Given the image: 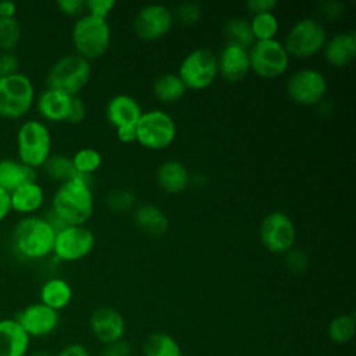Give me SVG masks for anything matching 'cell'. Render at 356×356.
I'll return each instance as SVG.
<instances>
[{"label": "cell", "instance_id": "d4e9b609", "mask_svg": "<svg viewBox=\"0 0 356 356\" xmlns=\"http://www.w3.org/2000/svg\"><path fill=\"white\" fill-rule=\"evenodd\" d=\"M134 222L145 234L150 236H161L168 229V218L154 204H143L135 209Z\"/></svg>", "mask_w": 356, "mask_h": 356}, {"label": "cell", "instance_id": "8992f818", "mask_svg": "<svg viewBox=\"0 0 356 356\" xmlns=\"http://www.w3.org/2000/svg\"><path fill=\"white\" fill-rule=\"evenodd\" d=\"M35 103V86L22 72L0 78V117L6 120L24 118Z\"/></svg>", "mask_w": 356, "mask_h": 356}, {"label": "cell", "instance_id": "52a82bcc", "mask_svg": "<svg viewBox=\"0 0 356 356\" xmlns=\"http://www.w3.org/2000/svg\"><path fill=\"white\" fill-rule=\"evenodd\" d=\"M136 142L149 150H163L171 146L177 138V124L164 110L143 111L135 125Z\"/></svg>", "mask_w": 356, "mask_h": 356}, {"label": "cell", "instance_id": "7bdbcfd3", "mask_svg": "<svg viewBox=\"0 0 356 356\" xmlns=\"http://www.w3.org/2000/svg\"><path fill=\"white\" fill-rule=\"evenodd\" d=\"M246 7L253 14H263V13H273V10L277 7L275 0H249L246 3Z\"/></svg>", "mask_w": 356, "mask_h": 356}, {"label": "cell", "instance_id": "bcb514c9", "mask_svg": "<svg viewBox=\"0 0 356 356\" xmlns=\"http://www.w3.org/2000/svg\"><path fill=\"white\" fill-rule=\"evenodd\" d=\"M115 134H117L118 140L122 142V143H132V142H136V131H135V127H122V128H118V129H115Z\"/></svg>", "mask_w": 356, "mask_h": 356}, {"label": "cell", "instance_id": "8d00e7d4", "mask_svg": "<svg viewBox=\"0 0 356 356\" xmlns=\"http://www.w3.org/2000/svg\"><path fill=\"white\" fill-rule=\"evenodd\" d=\"M115 4L117 3L114 0H88L85 1V10L92 17L107 19L108 14L114 10Z\"/></svg>", "mask_w": 356, "mask_h": 356}, {"label": "cell", "instance_id": "7a4b0ae2", "mask_svg": "<svg viewBox=\"0 0 356 356\" xmlns=\"http://www.w3.org/2000/svg\"><path fill=\"white\" fill-rule=\"evenodd\" d=\"M56 231L44 217L26 216L13 229V248L25 260H40L53 253Z\"/></svg>", "mask_w": 356, "mask_h": 356}, {"label": "cell", "instance_id": "9c48e42d", "mask_svg": "<svg viewBox=\"0 0 356 356\" xmlns=\"http://www.w3.org/2000/svg\"><path fill=\"white\" fill-rule=\"evenodd\" d=\"M177 75L181 78L186 90L209 88L218 75L217 54L204 47L189 51L181 61Z\"/></svg>", "mask_w": 356, "mask_h": 356}, {"label": "cell", "instance_id": "f1b7e54d", "mask_svg": "<svg viewBox=\"0 0 356 356\" xmlns=\"http://www.w3.org/2000/svg\"><path fill=\"white\" fill-rule=\"evenodd\" d=\"M145 356H182L179 343L165 332L152 334L143 345Z\"/></svg>", "mask_w": 356, "mask_h": 356}, {"label": "cell", "instance_id": "484cf974", "mask_svg": "<svg viewBox=\"0 0 356 356\" xmlns=\"http://www.w3.org/2000/svg\"><path fill=\"white\" fill-rule=\"evenodd\" d=\"M39 298L40 303L56 312H60L71 303L72 288L65 280L54 277L44 281V284L40 286Z\"/></svg>", "mask_w": 356, "mask_h": 356}, {"label": "cell", "instance_id": "4dcf8cb0", "mask_svg": "<svg viewBox=\"0 0 356 356\" xmlns=\"http://www.w3.org/2000/svg\"><path fill=\"white\" fill-rule=\"evenodd\" d=\"M249 24L256 42L273 40L280 31V21L273 13L254 14Z\"/></svg>", "mask_w": 356, "mask_h": 356}, {"label": "cell", "instance_id": "e0dca14e", "mask_svg": "<svg viewBox=\"0 0 356 356\" xmlns=\"http://www.w3.org/2000/svg\"><path fill=\"white\" fill-rule=\"evenodd\" d=\"M218 74L228 82L242 81L250 71L249 51L235 44H225L217 56Z\"/></svg>", "mask_w": 356, "mask_h": 356}, {"label": "cell", "instance_id": "ba28073f", "mask_svg": "<svg viewBox=\"0 0 356 356\" xmlns=\"http://www.w3.org/2000/svg\"><path fill=\"white\" fill-rule=\"evenodd\" d=\"M325 42L327 31L324 25L314 18H303L291 26L282 44L289 57L310 58L323 51Z\"/></svg>", "mask_w": 356, "mask_h": 356}, {"label": "cell", "instance_id": "836d02e7", "mask_svg": "<svg viewBox=\"0 0 356 356\" xmlns=\"http://www.w3.org/2000/svg\"><path fill=\"white\" fill-rule=\"evenodd\" d=\"M356 332V324L355 318L352 316H338L331 320L328 325V335L331 341L337 343H346L349 342Z\"/></svg>", "mask_w": 356, "mask_h": 356}, {"label": "cell", "instance_id": "1f68e13d", "mask_svg": "<svg viewBox=\"0 0 356 356\" xmlns=\"http://www.w3.org/2000/svg\"><path fill=\"white\" fill-rule=\"evenodd\" d=\"M75 172L79 175H93L96 171L100 170L103 157L102 153L92 147H83L74 153L71 157Z\"/></svg>", "mask_w": 356, "mask_h": 356}, {"label": "cell", "instance_id": "603a6c76", "mask_svg": "<svg viewBox=\"0 0 356 356\" xmlns=\"http://www.w3.org/2000/svg\"><path fill=\"white\" fill-rule=\"evenodd\" d=\"M8 195L11 211L25 216H32L44 203V191L36 181L26 182Z\"/></svg>", "mask_w": 356, "mask_h": 356}, {"label": "cell", "instance_id": "d590c367", "mask_svg": "<svg viewBox=\"0 0 356 356\" xmlns=\"http://www.w3.org/2000/svg\"><path fill=\"white\" fill-rule=\"evenodd\" d=\"M172 15H174V19L177 18L178 22L182 25H193L202 18L203 8L199 3L186 1V3H181L175 8Z\"/></svg>", "mask_w": 356, "mask_h": 356}, {"label": "cell", "instance_id": "74e56055", "mask_svg": "<svg viewBox=\"0 0 356 356\" xmlns=\"http://www.w3.org/2000/svg\"><path fill=\"white\" fill-rule=\"evenodd\" d=\"M285 261L289 270L293 273H303L309 267V257L305 252L298 249H291L285 253Z\"/></svg>", "mask_w": 356, "mask_h": 356}, {"label": "cell", "instance_id": "cb8c5ba5", "mask_svg": "<svg viewBox=\"0 0 356 356\" xmlns=\"http://www.w3.org/2000/svg\"><path fill=\"white\" fill-rule=\"evenodd\" d=\"M32 181H36V170L25 165L19 160H0V188L7 193Z\"/></svg>", "mask_w": 356, "mask_h": 356}, {"label": "cell", "instance_id": "7dc6e473", "mask_svg": "<svg viewBox=\"0 0 356 356\" xmlns=\"http://www.w3.org/2000/svg\"><path fill=\"white\" fill-rule=\"evenodd\" d=\"M11 213L10 207V195L0 188V222L7 218V216Z\"/></svg>", "mask_w": 356, "mask_h": 356}, {"label": "cell", "instance_id": "30bf717a", "mask_svg": "<svg viewBox=\"0 0 356 356\" xmlns=\"http://www.w3.org/2000/svg\"><path fill=\"white\" fill-rule=\"evenodd\" d=\"M248 51L250 71H253L260 78H278L285 74L289 67L291 57L286 53L284 44L277 39L254 42V44Z\"/></svg>", "mask_w": 356, "mask_h": 356}, {"label": "cell", "instance_id": "4fadbf2b", "mask_svg": "<svg viewBox=\"0 0 356 356\" xmlns=\"http://www.w3.org/2000/svg\"><path fill=\"white\" fill-rule=\"evenodd\" d=\"M260 241L271 253L285 254L293 249L296 228L292 218L284 211L268 213L260 225Z\"/></svg>", "mask_w": 356, "mask_h": 356}, {"label": "cell", "instance_id": "5bb4252c", "mask_svg": "<svg viewBox=\"0 0 356 356\" xmlns=\"http://www.w3.org/2000/svg\"><path fill=\"white\" fill-rule=\"evenodd\" d=\"M172 11L163 4H147L139 8L132 26L135 35L146 42L164 38L172 28Z\"/></svg>", "mask_w": 356, "mask_h": 356}, {"label": "cell", "instance_id": "44dd1931", "mask_svg": "<svg viewBox=\"0 0 356 356\" xmlns=\"http://www.w3.org/2000/svg\"><path fill=\"white\" fill-rule=\"evenodd\" d=\"M159 186L170 195L182 193L191 184V174L186 165L178 160H167L161 163L156 172Z\"/></svg>", "mask_w": 356, "mask_h": 356}, {"label": "cell", "instance_id": "f6af8a7d", "mask_svg": "<svg viewBox=\"0 0 356 356\" xmlns=\"http://www.w3.org/2000/svg\"><path fill=\"white\" fill-rule=\"evenodd\" d=\"M57 356H90L88 349L81 343H71L60 350Z\"/></svg>", "mask_w": 356, "mask_h": 356}, {"label": "cell", "instance_id": "60d3db41", "mask_svg": "<svg viewBox=\"0 0 356 356\" xmlns=\"http://www.w3.org/2000/svg\"><path fill=\"white\" fill-rule=\"evenodd\" d=\"M57 8L68 15V17H82L85 11V1L83 0H58L56 3Z\"/></svg>", "mask_w": 356, "mask_h": 356}, {"label": "cell", "instance_id": "ffe728a7", "mask_svg": "<svg viewBox=\"0 0 356 356\" xmlns=\"http://www.w3.org/2000/svg\"><path fill=\"white\" fill-rule=\"evenodd\" d=\"M325 61L338 68L348 67L356 57V36L353 32H342L325 42L323 49Z\"/></svg>", "mask_w": 356, "mask_h": 356}, {"label": "cell", "instance_id": "b9f144b4", "mask_svg": "<svg viewBox=\"0 0 356 356\" xmlns=\"http://www.w3.org/2000/svg\"><path fill=\"white\" fill-rule=\"evenodd\" d=\"M131 355V348L128 342L120 339L117 342L106 345L100 356H129Z\"/></svg>", "mask_w": 356, "mask_h": 356}, {"label": "cell", "instance_id": "7402d4cb", "mask_svg": "<svg viewBox=\"0 0 356 356\" xmlns=\"http://www.w3.org/2000/svg\"><path fill=\"white\" fill-rule=\"evenodd\" d=\"M71 97L63 92L46 88L36 99V110L46 121L63 122L67 120Z\"/></svg>", "mask_w": 356, "mask_h": 356}, {"label": "cell", "instance_id": "8fae6325", "mask_svg": "<svg viewBox=\"0 0 356 356\" xmlns=\"http://www.w3.org/2000/svg\"><path fill=\"white\" fill-rule=\"evenodd\" d=\"M95 243V234L88 227L67 225L56 232L53 254L58 261H79L92 253Z\"/></svg>", "mask_w": 356, "mask_h": 356}, {"label": "cell", "instance_id": "83f0119b", "mask_svg": "<svg viewBox=\"0 0 356 356\" xmlns=\"http://www.w3.org/2000/svg\"><path fill=\"white\" fill-rule=\"evenodd\" d=\"M225 44H235L249 50L254 44V38L249 21L243 18H231L222 28Z\"/></svg>", "mask_w": 356, "mask_h": 356}, {"label": "cell", "instance_id": "f35d334b", "mask_svg": "<svg viewBox=\"0 0 356 356\" xmlns=\"http://www.w3.org/2000/svg\"><path fill=\"white\" fill-rule=\"evenodd\" d=\"M19 72V60L14 53L0 51V78L11 76Z\"/></svg>", "mask_w": 356, "mask_h": 356}, {"label": "cell", "instance_id": "6da1fadb", "mask_svg": "<svg viewBox=\"0 0 356 356\" xmlns=\"http://www.w3.org/2000/svg\"><path fill=\"white\" fill-rule=\"evenodd\" d=\"M92 182L93 175L76 174L72 179L58 185L50 210L65 225H85L92 217L95 209Z\"/></svg>", "mask_w": 356, "mask_h": 356}, {"label": "cell", "instance_id": "2e32d148", "mask_svg": "<svg viewBox=\"0 0 356 356\" xmlns=\"http://www.w3.org/2000/svg\"><path fill=\"white\" fill-rule=\"evenodd\" d=\"M93 335L103 343L108 345L122 339L125 332V320L120 312L113 307H97L89 320Z\"/></svg>", "mask_w": 356, "mask_h": 356}, {"label": "cell", "instance_id": "d6a6232c", "mask_svg": "<svg viewBox=\"0 0 356 356\" xmlns=\"http://www.w3.org/2000/svg\"><path fill=\"white\" fill-rule=\"evenodd\" d=\"M21 36L22 29L17 18H0V51L13 53Z\"/></svg>", "mask_w": 356, "mask_h": 356}, {"label": "cell", "instance_id": "4316f807", "mask_svg": "<svg viewBox=\"0 0 356 356\" xmlns=\"http://www.w3.org/2000/svg\"><path fill=\"white\" fill-rule=\"evenodd\" d=\"M152 92L157 100L170 104L181 100L186 93V88L177 74L165 72L153 81Z\"/></svg>", "mask_w": 356, "mask_h": 356}, {"label": "cell", "instance_id": "d6986e66", "mask_svg": "<svg viewBox=\"0 0 356 356\" xmlns=\"http://www.w3.org/2000/svg\"><path fill=\"white\" fill-rule=\"evenodd\" d=\"M31 338L13 318L0 320V356H26Z\"/></svg>", "mask_w": 356, "mask_h": 356}, {"label": "cell", "instance_id": "3957f363", "mask_svg": "<svg viewBox=\"0 0 356 356\" xmlns=\"http://www.w3.org/2000/svg\"><path fill=\"white\" fill-rule=\"evenodd\" d=\"M75 54L85 60H96L104 56L111 43V28L107 19L96 18L89 14L79 17L71 32Z\"/></svg>", "mask_w": 356, "mask_h": 356}, {"label": "cell", "instance_id": "e575fe53", "mask_svg": "<svg viewBox=\"0 0 356 356\" xmlns=\"http://www.w3.org/2000/svg\"><path fill=\"white\" fill-rule=\"evenodd\" d=\"M106 204L114 213H127L136 204V195L129 189H114L106 197Z\"/></svg>", "mask_w": 356, "mask_h": 356}, {"label": "cell", "instance_id": "f546056e", "mask_svg": "<svg viewBox=\"0 0 356 356\" xmlns=\"http://www.w3.org/2000/svg\"><path fill=\"white\" fill-rule=\"evenodd\" d=\"M42 168L51 181L58 184H64L76 175L71 157L65 154H50Z\"/></svg>", "mask_w": 356, "mask_h": 356}, {"label": "cell", "instance_id": "ee69618b", "mask_svg": "<svg viewBox=\"0 0 356 356\" xmlns=\"http://www.w3.org/2000/svg\"><path fill=\"white\" fill-rule=\"evenodd\" d=\"M321 8H323V14L325 18L335 19L342 14L343 6L338 1H327V3L321 4Z\"/></svg>", "mask_w": 356, "mask_h": 356}, {"label": "cell", "instance_id": "ac0fdd59", "mask_svg": "<svg viewBox=\"0 0 356 356\" xmlns=\"http://www.w3.org/2000/svg\"><path fill=\"white\" fill-rule=\"evenodd\" d=\"M142 114L143 110L140 104L129 95H115L106 106V118L115 129L122 127H135Z\"/></svg>", "mask_w": 356, "mask_h": 356}, {"label": "cell", "instance_id": "ab89813d", "mask_svg": "<svg viewBox=\"0 0 356 356\" xmlns=\"http://www.w3.org/2000/svg\"><path fill=\"white\" fill-rule=\"evenodd\" d=\"M85 117H86V104L81 97L72 96L65 122L76 125V124H81L85 120Z\"/></svg>", "mask_w": 356, "mask_h": 356}, {"label": "cell", "instance_id": "5b68a950", "mask_svg": "<svg viewBox=\"0 0 356 356\" xmlns=\"http://www.w3.org/2000/svg\"><path fill=\"white\" fill-rule=\"evenodd\" d=\"M18 160L36 170L51 154V135L47 125L39 120H28L17 132Z\"/></svg>", "mask_w": 356, "mask_h": 356}, {"label": "cell", "instance_id": "9a60e30c", "mask_svg": "<svg viewBox=\"0 0 356 356\" xmlns=\"http://www.w3.org/2000/svg\"><path fill=\"white\" fill-rule=\"evenodd\" d=\"M14 318L29 338H43L50 335L57 330L60 323L58 312L40 302L25 306Z\"/></svg>", "mask_w": 356, "mask_h": 356}, {"label": "cell", "instance_id": "681fc988", "mask_svg": "<svg viewBox=\"0 0 356 356\" xmlns=\"http://www.w3.org/2000/svg\"><path fill=\"white\" fill-rule=\"evenodd\" d=\"M32 356H49L46 352H36V353H33Z\"/></svg>", "mask_w": 356, "mask_h": 356}, {"label": "cell", "instance_id": "7c38bea8", "mask_svg": "<svg viewBox=\"0 0 356 356\" xmlns=\"http://www.w3.org/2000/svg\"><path fill=\"white\" fill-rule=\"evenodd\" d=\"M328 90L325 75L316 68H302L293 72L286 83L291 100L300 106H316L323 102Z\"/></svg>", "mask_w": 356, "mask_h": 356}, {"label": "cell", "instance_id": "277c9868", "mask_svg": "<svg viewBox=\"0 0 356 356\" xmlns=\"http://www.w3.org/2000/svg\"><path fill=\"white\" fill-rule=\"evenodd\" d=\"M90 76V61L78 54H68L51 65L46 76V85L49 89L63 92L68 96H78L89 83Z\"/></svg>", "mask_w": 356, "mask_h": 356}, {"label": "cell", "instance_id": "c3c4849f", "mask_svg": "<svg viewBox=\"0 0 356 356\" xmlns=\"http://www.w3.org/2000/svg\"><path fill=\"white\" fill-rule=\"evenodd\" d=\"M17 6L13 1H0V18H15Z\"/></svg>", "mask_w": 356, "mask_h": 356}]
</instances>
